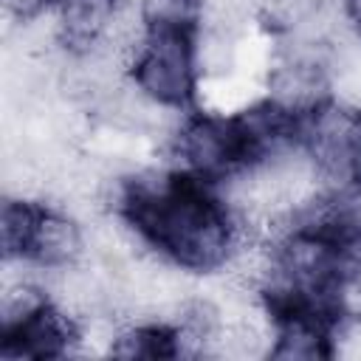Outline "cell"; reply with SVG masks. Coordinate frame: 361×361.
<instances>
[{
    "mask_svg": "<svg viewBox=\"0 0 361 361\" xmlns=\"http://www.w3.org/2000/svg\"><path fill=\"white\" fill-rule=\"evenodd\" d=\"M116 214L180 271H217L240 251L243 223L214 186L189 175H141L116 189Z\"/></svg>",
    "mask_w": 361,
    "mask_h": 361,
    "instance_id": "1",
    "label": "cell"
},
{
    "mask_svg": "<svg viewBox=\"0 0 361 361\" xmlns=\"http://www.w3.org/2000/svg\"><path fill=\"white\" fill-rule=\"evenodd\" d=\"M299 121L271 99L231 116L192 113L175 133V155L183 172L217 186L282 158L285 147L299 144Z\"/></svg>",
    "mask_w": 361,
    "mask_h": 361,
    "instance_id": "2",
    "label": "cell"
},
{
    "mask_svg": "<svg viewBox=\"0 0 361 361\" xmlns=\"http://www.w3.org/2000/svg\"><path fill=\"white\" fill-rule=\"evenodd\" d=\"M0 245L6 259L31 262L39 271H59L79 262L85 234L73 217L48 203L6 197L0 209Z\"/></svg>",
    "mask_w": 361,
    "mask_h": 361,
    "instance_id": "3",
    "label": "cell"
},
{
    "mask_svg": "<svg viewBox=\"0 0 361 361\" xmlns=\"http://www.w3.org/2000/svg\"><path fill=\"white\" fill-rule=\"evenodd\" d=\"M200 31H144L130 59L133 85L166 110H189L197 96Z\"/></svg>",
    "mask_w": 361,
    "mask_h": 361,
    "instance_id": "4",
    "label": "cell"
},
{
    "mask_svg": "<svg viewBox=\"0 0 361 361\" xmlns=\"http://www.w3.org/2000/svg\"><path fill=\"white\" fill-rule=\"evenodd\" d=\"M79 341L76 319L56 307L45 290L17 285L3 296V358H62Z\"/></svg>",
    "mask_w": 361,
    "mask_h": 361,
    "instance_id": "5",
    "label": "cell"
},
{
    "mask_svg": "<svg viewBox=\"0 0 361 361\" xmlns=\"http://www.w3.org/2000/svg\"><path fill=\"white\" fill-rule=\"evenodd\" d=\"M299 144L316 178L338 186H361V107L322 102L299 121Z\"/></svg>",
    "mask_w": 361,
    "mask_h": 361,
    "instance_id": "6",
    "label": "cell"
},
{
    "mask_svg": "<svg viewBox=\"0 0 361 361\" xmlns=\"http://www.w3.org/2000/svg\"><path fill=\"white\" fill-rule=\"evenodd\" d=\"M316 45L288 48L268 73V99L299 118L330 99L327 59Z\"/></svg>",
    "mask_w": 361,
    "mask_h": 361,
    "instance_id": "7",
    "label": "cell"
},
{
    "mask_svg": "<svg viewBox=\"0 0 361 361\" xmlns=\"http://www.w3.org/2000/svg\"><path fill=\"white\" fill-rule=\"evenodd\" d=\"M299 226L322 237L341 257L361 259V186L338 189V195L310 203V212L299 217Z\"/></svg>",
    "mask_w": 361,
    "mask_h": 361,
    "instance_id": "8",
    "label": "cell"
},
{
    "mask_svg": "<svg viewBox=\"0 0 361 361\" xmlns=\"http://www.w3.org/2000/svg\"><path fill=\"white\" fill-rule=\"evenodd\" d=\"M121 14V0H62L56 6V42L68 56L96 51Z\"/></svg>",
    "mask_w": 361,
    "mask_h": 361,
    "instance_id": "9",
    "label": "cell"
},
{
    "mask_svg": "<svg viewBox=\"0 0 361 361\" xmlns=\"http://www.w3.org/2000/svg\"><path fill=\"white\" fill-rule=\"evenodd\" d=\"M110 353L118 358H178L183 338L178 324H138L116 336Z\"/></svg>",
    "mask_w": 361,
    "mask_h": 361,
    "instance_id": "10",
    "label": "cell"
},
{
    "mask_svg": "<svg viewBox=\"0 0 361 361\" xmlns=\"http://www.w3.org/2000/svg\"><path fill=\"white\" fill-rule=\"evenodd\" d=\"M138 20L144 31H200L203 0H141Z\"/></svg>",
    "mask_w": 361,
    "mask_h": 361,
    "instance_id": "11",
    "label": "cell"
},
{
    "mask_svg": "<svg viewBox=\"0 0 361 361\" xmlns=\"http://www.w3.org/2000/svg\"><path fill=\"white\" fill-rule=\"evenodd\" d=\"M62 0H3V8L17 23H34L48 8H56Z\"/></svg>",
    "mask_w": 361,
    "mask_h": 361,
    "instance_id": "12",
    "label": "cell"
},
{
    "mask_svg": "<svg viewBox=\"0 0 361 361\" xmlns=\"http://www.w3.org/2000/svg\"><path fill=\"white\" fill-rule=\"evenodd\" d=\"M341 11H344V20L350 23V28L355 31V37L361 39V0H341Z\"/></svg>",
    "mask_w": 361,
    "mask_h": 361,
    "instance_id": "13",
    "label": "cell"
}]
</instances>
